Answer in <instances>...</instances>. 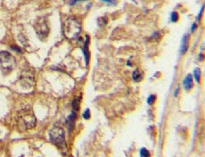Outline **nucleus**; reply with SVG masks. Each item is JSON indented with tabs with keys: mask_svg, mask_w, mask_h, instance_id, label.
Wrapping results in <instances>:
<instances>
[{
	"mask_svg": "<svg viewBox=\"0 0 205 157\" xmlns=\"http://www.w3.org/2000/svg\"><path fill=\"white\" fill-rule=\"evenodd\" d=\"M203 11H204V6L201 7V10H200V12H199V14L198 15V17H197V20H199V19L201 18V16H202V14H203Z\"/></svg>",
	"mask_w": 205,
	"mask_h": 157,
	"instance_id": "obj_17",
	"label": "nucleus"
},
{
	"mask_svg": "<svg viewBox=\"0 0 205 157\" xmlns=\"http://www.w3.org/2000/svg\"><path fill=\"white\" fill-rule=\"evenodd\" d=\"M79 1H84V0H70V1H69V4H70V5H74L75 3H76L79 2Z\"/></svg>",
	"mask_w": 205,
	"mask_h": 157,
	"instance_id": "obj_18",
	"label": "nucleus"
},
{
	"mask_svg": "<svg viewBox=\"0 0 205 157\" xmlns=\"http://www.w3.org/2000/svg\"><path fill=\"white\" fill-rule=\"evenodd\" d=\"M179 91H180V88H176V90H175V93H174V96H175V97H176V96L178 95V93H179Z\"/></svg>",
	"mask_w": 205,
	"mask_h": 157,
	"instance_id": "obj_21",
	"label": "nucleus"
},
{
	"mask_svg": "<svg viewBox=\"0 0 205 157\" xmlns=\"http://www.w3.org/2000/svg\"><path fill=\"white\" fill-rule=\"evenodd\" d=\"M0 66L5 75L10 74L17 66L15 57L7 51H0Z\"/></svg>",
	"mask_w": 205,
	"mask_h": 157,
	"instance_id": "obj_2",
	"label": "nucleus"
},
{
	"mask_svg": "<svg viewBox=\"0 0 205 157\" xmlns=\"http://www.w3.org/2000/svg\"><path fill=\"white\" fill-rule=\"evenodd\" d=\"M81 31L80 22L74 16H70L65 20L63 24V33L68 40H75L80 36Z\"/></svg>",
	"mask_w": 205,
	"mask_h": 157,
	"instance_id": "obj_1",
	"label": "nucleus"
},
{
	"mask_svg": "<svg viewBox=\"0 0 205 157\" xmlns=\"http://www.w3.org/2000/svg\"><path fill=\"white\" fill-rule=\"evenodd\" d=\"M193 76L192 75L189 74V75H187L185 76V78L183 80V86H184V88H185V90L189 91V90H190L193 88Z\"/></svg>",
	"mask_w": 205,
	"mask_h": 157,
	"instance_id": "obj_7",
	"label": "nucleus"
},
{
	"mask_svg": "<svg viewBox=\"0 0 205 157\" xmlns=\"http://www.w3.org/2000/svg\"><path fill=\"white\" fill-rule=\"evenodd\" d=\"M37 119L34 114L29 111H24L20 113L18 117V125L22 130H29L36 126Z\"/></svg>",
	"mask_w": 205,
	"mask_h": 157,
	"instance_id": "obj_4",
	"label": "nucleus"
},
{
	"mask_svg": "<svg viewBox=\"0 0 205 157\" xmlns=\"http://www.w3.org/2000/svg\"><path fill=\"white\" fill-rule=\"evenodd\" d=\"M193 76L195 78V80L197 82H199L200 80V76H201V72L199 68H195L193 69Z\"/></svg>",
	"mask_w": 205,
	"mask_h": 157,
	"instance_id": "obj_11",
	"label": "nucleus"
},
{
	"mask_svg": "<svg viewBox=\"0 0 205 157\" xmlns=\"http://www.w3.org/2000/svg\"><path fill=\"white\" fill-rule=\"evenodd\" d=\"M188 47H189V36L188 35H185L183 40H182L181 47H180V52H181L182 55L186 53Z\"/></svg>",
	"mask_w": 205,
	"mask_h": 157,
	"instance_id": "obj_8",
	"label": "nucleus"
},
{
	"mask_svg": "<svg viewBox=\"0 0 205 157\" xmlns=\"http://www.w3.org/2000/svg\"><path fill=\"white\" fill-rule=\"evenodd\" d=\"M131 77L133 79V80L136 82L141 81L143 79V73L142 71H141L139 69H136L133 72H132V75Z\"/></svg>",
	"mask_w": 205,
	"mask_h": 157,
	"instance_id": "obj_9",
	"label": "nucleus"
},
{
	"mask_svg": "<svg viewBox=\"0 0 205 157\" xmlns=\"http://www.w3.org/2000/svg\"><path fill=\"white\" fill-rule=\"evenodd\" d=\"M170 20L172 22H176L179 20V15L176 12H172L170 15Z\"/></svg>",
	"mask_w": 205,
	"mask_h": 157,
	"instance_id": "obj_13",
	"label": "nucleus"
},
{
	"mask_svg": "<svg viewBox=\"0 0 205 157\" xmlns=\"http://www.w3.org/2000/svg\"><path fill=\"white\" fill-rule=\"evenodd\" d=\"M83 118H84V119H89V118H90V113H89V109L85 110V111L84 112V113H83Z\"/></svg>",
	"mask_w": 205,
	"mask_h": 157,
	"instance_id": "obj_14",
	"label": "nucleus"
},
{
	"mask_svg": "<svg viewBox=\"0 0 205 157\" xmlns=\"http://www.w3.org/2000/svg\"><path fill=\"white\" fill-rule=\"evenodd\" d=\"M50 141L59 147L65 146V131L61 126L54 125L49 132Z\"/></svg>",
	"mask_w": 205,
	"mask_h": 157,
	"instance_id": "obj_3",
	"label": "nucleus"
},
{
	"mask_svg": "<svg viewBox=\"0 0 205 157\" xmlns=\"http://www.w3.org/2000/svg\"><path fill=\"white\" fill-rule=\"evenodd\" d=\"M196 27H197V26H196V24H195V23H193V26H192V27H191V31H192V32H193V31H195Z\"/></svg>",
	"mask_w": 205,
	"mask_h": 157,
	"instance_id": "obj_20",
	"label": "nucleus"
},
{
	"mask_svg": "<svg viewBox=\"0 0 205 157\" xmlns=\"http://www.w3.org/2000/svg\"><path fill=\"white\" fill-rule=\"evenodd\" d=\"M21 83L23 87L27 88H31L33 86V80H34V76L32 75L31 71H29L28 69L24 70L22 74V76L20 78Z\"/></svg>",
	"mask_w": 205,
	"mask_h": 157,
	"instance_id": "obj_6",
	"label": "nucleus"
},
{
	"mask_svg": "<svg viewBox=\"0 0 205 157\" xmlns=\"http://www.w3.org/2000/svg\"><path fill=\"white\" fill-rule=\"evenodd\" d=\"M140 156L141 157H150L151 154H150L149 151L146 148H142L140 151Z\"/></svg>",
	"mask_w": 205,
	"mask_h": 157,
	"instance_id": "obj_12",
	"label": "nucleus"
},
{
	"mask_svg": "<svg viewBox=\"0 0 205 157\" xmlns=\"http://www.w3.org/2000/svg\"><path fill=\"white\" fill-rule=\"evenodd\" d=\"M34 28H35V31L37 32V34L38 37L42 39V40L46 39L47 37V36L49 35L50 28H49V26L47 23V21L43 18L37 19L35 22Z\"/></svg>",
	"mask_w": 205,
	"mask_h": 157,
	"instance_id": "obj_5",
	"label": "nucleus"
},
{
	"mask_svg": "<svg viewBox=\"0 0 205 157\" xmlns=\"http://www.w3.org/2000/svg\"><path fill=\"white\" fill-rule=\"evenodd\" d=\"M155 101V95H151L149 98H148V99H147V103H148L149 104H153Z\"/></svg>",
	"mask_w": 205,
	"mask_h": 157,
	"instance_id": "obj_15",
	"label": "nucleus"
},
{
	"mask_svg": "<svg viewBox=\"0 0 205 157\" xmlns=\"http://www.w3.org/2000/svg\"><path fill=\"white\" fill-rule=\"evenodd\" d=\"M12 49L14 50H16L17 52H20V51H21V49H20V48H18V47H17L16 46H12Z\"/></svg>",
	"mask_w": 205,
	"mask_h": 157,
	"instance_id": "obj_19",
	"label": "nucleus"
},
{
	"mask_svg": "<svg viewBox=\"0 0 205 157\" xmlns=\"http://www.w3.org/2000/svg\"><path fill=\"white\" fill-rule=\"evenodd\" d=\"M104 2H105L108 4H111V5H115L118 2V0H102Z\"/></svg>",
	"mask_w": 205,
	"mask_h": 157,
	"instance_id": "obj_16",
	"label": "nucleus"
},
{
	"mask_svg": "<svg viewBox=\"0 0 205 157\" xmlns=\"http://www.w3.org/2000/svg\"><path fill=\"white\" fill-rule=\"evenodd\" d=\"M89 37H87V39L85 41V43H84V46L83 48V51H84V57H85V61H86V65H88L89 63Z\"/></svg>",
	"mask_w": 205,
	"mask_h": 157,
	"instance_id": "obj_10",
	"label": "nucleus"
}]
</instances>
